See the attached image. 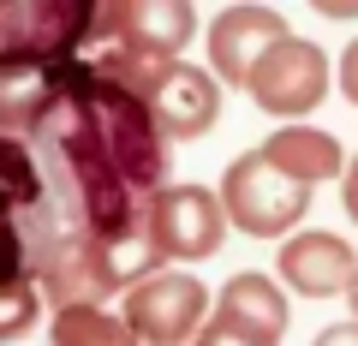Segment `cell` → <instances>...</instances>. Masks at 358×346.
Returning <instances> with one entry per match:
<instances>
[{
	"mask_svg": "<svg viewBox=\"0 0 358 346\" xmlns=\"http://www.w3.org/2000/svg\"><path fill=\"white\" fill-rule=\"evenodd\" d=\"M167 131L96 60L0 66V161L13 263L54 310L126 298L162 275L150 233L167 192Z\"/></svg>",
	"mask_w": 358,
	"mask_h": 346,
	"instance_id": "cell-1",
	"label": "cell"
},
{
	"mask_svg": "<svg viewBox=\"0 0 358 346\" xmlns=\"http://www.w3.org/2000/svg\"><path fill=\"white\" fill-rule=\"evenodd\" d=\"M221 209H227V221L239 233H251V239H281L287 227L305 221L310 185H299L293 173H281L263 150H251V155H239V161H227V173H221Z\"/></svg>",
	"mask_w": 358,
	"mask_h": 346,
	"instance_id": "cell-2",
	"label": "cell"
},
{
	"mask_svg": "<svg viewBox=\"0 0 358 346\" xmlns=\"http://www.w3.org/2000/svg\"><path fill=\"white\" fill-rule=\"evenodd\" d=\"M90 0H24L0 13V66H60L84 60L90 30H96Z\"/></svg>",
	"mask_w": 358,
	"mask_h": 346,
	"instance_id": "cell-3",
	"label": "cell"
},
{
	"mask_svg": "<svg viewBox=\"0 0 358 346\" xmlns=\"http://www.w3.org/2000/svg\"><path fill=\"white\" fill-rule=\"evenodd\" d=\"M120 317L131 322V334L143 346H197V334L209 322V287L197 275L162 269L120 298Z\"/></svg>",
	"mask_w": 358,
	"mask_h": 346,
	"instance_id": "cell-4",
	"label": "cell"
},
{
	"mask_svg": "<svg viewBox=\"0 0 358 346\" xmlns=\"http://www.w3.org/2000/svg\"><path fill=\"white\" fill-rule=\"evenodd\" d=\"M131 90L150 102L155 126L167 131V143H185V138H203L209 126H215L221 114V90H215V72H203V66H155V72L131 78Z\"/></svg>",
	"mask_w": 358,
	"mask_h": 346,
	"instance_id": "cell-5",
	"label": "cell"
},
{
	"mask_svg": "<svg viewBox=\"0 0 358 346\" xmlns=\"http://www.w3.org/2000/svg\"><path fill=\"white\" fill-rule=\"evenodd\" d=\"M329 54L317 48V42H305V36H287L281 48L268 54L263 66H257V78H251V102L263 108V114H275V120H287L293 126L299 114H310V108L329 96Z\"/></svg>",
	"mask_w": 358,
	"mask_h": 346,
	"instance_id": "cell-6",
	"label": "cell"
},
{
	"mask_svg": "<svg viewBox=\"0 0 358 346\" xmlns=\"http://www.w3.org/2000/svg\"><path fill=\"white\" fill-rule=\"evenodd\" d=\"M150 233H155L167 263H203V257H215L227 245V209L203 185H167L155 197Z\"/></svg>",
	"mask_w": 358,
	"mask_h": 346,
	"instance_id": "cell-7",
	"label": "cell"
},
{
	"mask_svg": "<svg viewBox=\"0 0 358 346\" xmlns=\"http://www.w3.org/2000/svg\"><path fill=\"white\" fill-rule=\"evenodd\" d=\"M287 36H293V30H287L281 13H268V6H227V13L209 24V66H215L221 84L251 90L257 66L281 48Z\"/></svg>",
	"mask_w": 358,
	"mask_h": 346,
	"instance_id": "cell-8",
	"label": "cell"
},
{
	"mask_svg": "<svg viewBox=\"0 0 358 346\" xmlns=\"http://www.w3.org/2000/svg\"><path fill=\"white\" fill-rule=\"evenodd\" d=\"M275 275L305 298H334L358 281V251L341 233H293L275 257Z\"/></svg>",
	"mask_w": 358,
	"mask_h": 346,
	"instance_id": "cell-9",
	"label": "cell"
},
{
	"mask_svg": "<svg viewBox=\"0 0 358 346\" xmlns=\"http://www.w3.org/2000/svg\"><path fill=\"white\" fill-rule=\"evenodd\" d=\"M263 155L281 167V173H293L299 185H322V180H334V173H346L341 138H329V131H317V126H281L263 143Z\"/></svg>",
	"mask_w": 358,
	"mask_h": 346,
	"instance_id": "cell-10",
	"label": "cell"
},
{
	"mask_svg": "<svg viewBox=\"0 0 358 346\" xmlns=\"http://www.w3.org/2000/svg\"><path fill=\"white\" fill-rule=\"evenodd\" d=\"M215 310H221V317H239V322H251V329H263V334H275V340H281V334H287V322H293V310H287V293H281L275 281H268L263 269H245V275H233V281L221 287Z\"/></svg>",
	"mask_w": 358,
	"mask_h": 346,
	"instance_id": "cell-11",
	"label": "cell"
},
{
	"mask_svg": "<svg viewBox=\"0 0 358 346\" xmlns=\"http://www.w3.org/2000/svg\"><path fill=\"white\" fill-rule=\"evenodd\" d=\"M48 346H143L126 317L102 305H66L48 317Z\"/></svg>",
	"mask_w": 358,
	"mask_h": 346,
	"instance_id": "cell-12",
	"label": "cell"
},
{
	"mask_svg": "<svg viewBox=\"0 0 358 346\" xmlns=\"http://www.w3.org/2000/svg\"><path fill=\"white\" fill-rule=\"evenodd\" d=\"M0 293H6V305H0V334H6V340H13V334H24L30 322H36V310L48 305V298H42V287L24 281V275H6V287H0Z\"/></svg>",
	"mask_w": 358,
	"mask_h": 346,
	"instance_id": "cell-13",
	"label": "cell"
},
{
	"mask_svg": "<svg viewBox=\"0 0 358 346\" xmlns=\"http://www.w3.org/2000/svg\"><path fill=\"white\" fill-rule=\"evenodd\" d=\"M197 346H281L275 334H263V329H251V322H239V317H209L203 322V334H197Z\"/></svg>",
	"mask_w": 358,
	"mask_h": 346,
	"instance_id": "cell-14",
	"label": "cell"
},
{
	"mask_svg": "<svg viewBox=\"0 0 358 346\" xmlns=\"http://www.w3.org/2000/svg\"><path fill=\"white\" fill-rule=\"evenodd\" d=\"M334 84H341V96L358 108V36L346 42V48H341V60H334Z\"/></svg>",
	"mask_w": 358,
	"mask_h": 346,
	"instance_id": "cell-15",
	"label": "cell"
},
{
	"mask_svg": "<svg viewBox=\"0 0 358 346\" xmlns=\"http://www.w3.org/2000/svg\"><path fill=\"white\" fill-rule=\"evenodd\" d=\"M310 346H358V322H329Z\"/></svg>",
	"mask_w": 358,
	"mask_h": 346,
	"instance_id": "cell-16",
	"label": "cell"
},
{
	"mask_svg": "<svg viewBox=\"0 0 358 346\" xmlns=\"http://www.w3.org/2000/svg\"><path fill=\"white\" fill-rule=\"evenodd\" d=\"M341 203H346V215H352V227H358V155L346 161V173H341Z\"/></svg>",
	"mask_w": 358,
	"mask_h": 346,
	"instance_id": "cell-17",
	"label": "cell"
},
{
	"mask_svg": "<svg viewBox=\"0 0 358 346\" xmlns=\"http://www.w3.org/2000/svg\"><path fill=\"white\" fill-rule=\"evenodd\" d=\"M322 18H358V0H317Z\"/></svg>",
	"mask_w": 358,
	"mask_h": 346,
	"instance_id": "cell-18",
	"label": "cell"
},
{
	"mask_svg": "<svg viewBox=\"0 0 358 346\" xmlns=\"http://www.w3.org/2000/svg\"><path fill=\"white\" fill-rule=\"evenodd\" d=\"M346 305H352V322H358V281L346 287Z\"/></svg>",
	"mask_w": 358,
	"mask_h": 346,
	"instance_id": "cell-19",
	"label": "cell"
}]
</instances>
